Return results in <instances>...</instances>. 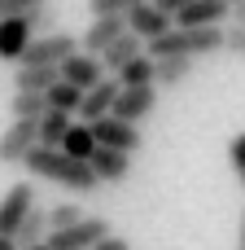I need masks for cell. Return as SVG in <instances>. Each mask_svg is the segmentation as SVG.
<instances>
[{"mask_svg":"<svg viewBox=\"0 0 245 250\" xmlns=\"http://www.w3.org/2000/svg\"><path fill=\"white\" fill-rule=\"evenodd\" d=\"M22 167H26L31 176L53 180V185L75 189V193H96V189H101V180L92 176L88 163H79V158H70V154H61V149H48V145H35V149L22 158Z\"/></svg>","mask_w":245,"mask_h":250,"instance_id":"1","label":"cell"},{"mask_svg":"<svg viewBox=\"0 0 245 250\" xmlns=\"http://www.w3.org/2000/svg\"><path fill=\"white\" fill-rule=\"evenodd\" d=\"M79 48V40L75 35H66V31H44V35H31V44L22 48V66H61L70 53Z\"/></svg>","mask_w":245,"mask_h":250,"instance_id":"2","label":"cell"},{"mask_svg":"<svg viewBox=\"0 0 245 250\" xmlns=\"http://www.w3.org/2000/svg\"><path fill=\"white\" fill-rule=\"evenodd\" d=\"M105 233H110V224H105L101 215H83V220H75V224H66V229H53V233L44 237V246L48 250H92Z\"/></svg>","mask_w":245,"mask_h":250,"instance_id":"3","label":"cell"},{"mask_svg":"<svg viewBox=\"0 0 245 250\" xmlns=\"http://www.w3.org/2000/svg\"><path fill=\"white\" fill-rule=\"evenodd\" d=\"M88 127H92L96 145H105V149H123V154H136L140 149V123H127V119L105 114V119H92Z\"/></svg>","mask_w":245,"mask_h":250,"instance_id":"4","label":"cell"},{"mask_svg":"<svg viewBox=\"0 0 245 250\" xmlns=\"http://www.w3.org/2000/svg\"><path fill=\"white\" fill-rule=\"evenodd\" d=\"M158 110V83H132V88H118V101H114V119H127V123H140Z\"/></svg>","mask_w":245,"mask_h":250,"instance_id":"5","label":"cell"},{"mask_svg":"<svg viewBox=\"0 0 245 250\" xmlns=\"http://www.w3.org/2000/svg\"><path fill=\"white\" fill-rule=\"evenodd\" d=\"M123 18H127V31H132V35H140L145 44H149V40H158L162 31H171V26H175V22H171V13H162V9H158V4H149V0L132 4Z\"/></svg>","mask_w":245,"mask_h":250,"instance_id":"6","label":"cell"},{"mask_svg":"<svg viewBox=\"0 0 245 250\" xmlns=\"http://www.w3.org/2000/svg\"><path fill=\"white\" fill-rule=\"evenodd\" d=\"M57 79H66V83H75L79 92H88L96 79H105V66H101L96 53H79V48H75V53L57 66Z\"/></svg>","mask_w":245,"mask_h":250,"instance_id":"7","label":"cell"},{"mask_svg":"<svg viewBox=\"0 0 245 250\" xmlns=\"http://www.w3.org/2000/svg\"><path fill=\"white\" fill-rule=\"evenodd\" d=\"M35 207V185L18 180L4 198H0V237H13V229L26 220V211Z\"/></svg>","mask_w":245,"mask_h":250,"instance_id":"8","label":"cell"},{"mask_svg":"<svg viewBox=\"0 0 245 250\" xmlns=\"http://www.w3.org/2000/svg\"><path fill=\"white\" fill-rule=\"evenodd\" d=\"M118 88H123V83H118L114 75L96 79V83L83 92V101H79V110H75V114H79L83 123H92V119H105V114L114 110V101H118Z\"/></svg>","mask_w":245,"mask_h":250,"instance_id":"9","label":"cell"},{"mask_svg":"<svg viewBox=\"0 0 245 250\" xmlns=\"http://www.w3.org/2000/svg\"><path fill=\"white\" fill-rule=\"evenodd\" d=\"M88 167H92V176H96L101 185H123V180L132 176V154L96 145V149H92V158H88Z\"/></svg>","mask_w":245,"mask_h":250,"instance_id":"10","label":"cell"},{"mask_svg":"<svg viewBox=\"0 0 245 250\" xmlns=\"http://www.w3.org/2000/svg\"><path fill=\"white\" fill-rule=\"evenodd\" d=\"M228 13H232L228 0H188L171 22H175V26H224Z\"/></svg>","mask_w":245,"mask_h":250,"instance_id":"11","label":"cell"},{"mask_svg":"<svg viewBox=\"0 0 245 250\" xmlns=\"http://www.w3.org/2000/svg\"><path fill=\"white\" fill-rule=\"evenodd\" d=\"M35 149V119H13L0 136V163H22Z\"/></svg>","mask_w":245,"mask_h":250,"instance_id":"12","label":"cell"},{"mask_svg":"<svg viewBox=\"0 0 245 250\" xmlns=\"http://www.w3.org/2000/svg\"><path fill=\"white\" fill-rule=\"evenodd\" d=\"M123 31H127V18H123V13H96L92 26L83 31V53H101V48L114 44Z\"/></svg>","mask_w":245,"mask_h":250,"instance_id":"13","label":"cell"},{"mask_svg":"<svg viewBox=\"0 0 245 250\" xmlns=\"http://www.w3.org/2000/svg\"><path fill=\"white\" fill-rule=\"evenodd\" d=\"M31 35L35 31L26 26V18H0V62H18Z\"/></svg>","mask_w":245,"mask_h":250,"instance_id":"14","label":"cell"},{"mask_svg":"<svg viewBox=\"0 0 245 250\" xmlns=\"http://www.w3.org/2000/svg\"><path fill=\"white\" fill-rule=\"evenodd\" d=\"M136 53H145V40H140V35H132V31H123V35H118L114 44H105V48H101L96 57H101L105 75H114V70H118V66H127V62H132Z\"/></svg>","mask_w":245,"mask_h":250,"instance_id":"15","label":"cell"},{"mask_svg":"<svg viewBox=\"0 0 245 250\" xmlns=\"http://www.w3.org/2000/svg\"><path fill=\"white\" fill-rule=\"evenodd\" d=\"M70 123H75V114H61V110H44V114L35 119V145H48V149H57Z\"/></svg>","mask_w":245,"mask_h":250,"instance_id":"16","label":"cell"},{"mask_svg":"<svg viewBox=\"0 0 245 250\" xmlns=\"http://www.w3.org/2000/svg\"><path fill=\"white\" fill-rule=\"evenodd\" d=\"M193 75V57H153V83L158 88H180Z\"/></svg>","mask_w":245,"mask_h":250,"instance_id":"17","label":"cell"},{"mask_svg":"<svg viewBox=\"0 0 245 250\" xmlns=\"http://www.w3.org/2000/svg\"><path fill=\"white\" fill-rule=\"evenodd\" d=\"M44 237H48V211L44 207H31L26 220L13 229V242H18V250H26V246H39Z\"/></svg>","mask_w":245,"mask_h":250,"instance_id":"18","label":"cell"},{"mask_svg":"<svg viewBox=\"0 0 245 250\" xmlns=\"http://www.w3.org/2000/svg\"><path fill=\"white\" fill-rule=\"evenodd\" d=\"M53 83H57V66H22L18 62V75H13L18 92H48Z\"/></svg>","mask_w":245,"mask_h":250,"instance_id":"19","label":"cell"},{"mask_svg":"<svg viewBox=\"0 0 245 250\" xmlns=\"http://www.w3.org/2000/svg\"><path fill=\"white\" fill-rule=\"evenodd\" d=\"M57 149H61V154H70V158H79V163H88V158H92V149H96V136H92V127H88V123H70Z\"/></svg>","mask_w":245,"mask_h":250,"instance_id":"20","label":"cell"},{"mask_svg":"<svg viewBox=\"0 0 245 250\" xmlns=\"http://www.w3.org/2000/svg\"><path fill=\"white\" fill-rule=\"evenodd\" d=\"M114 79H118L123 88H132V83H153V57H149V53H136L127 66L114 70Z\"/></svg>","mask_w":245,"mask_h":250,"instance_id":"21","label":"cell"},{"mask_svg":"<svg viewBox=\"0 0 245 250\" xmlns=\"http://www.w3.org/2000/svg\"><path fill=\"white\" fill-rule=\"evenodd\" d=\"M79 101H83V92H79L75 83H66V79H57V83L44 92V105H48V110H61V114H75Z\"/></svg>","mask_w":245,"mask_h":250,"instance_id":"22","label":"cell"},{"mask_svg":"<svg viewBox=\"0 0 245 250\" xmlns=\"http://www.w3.org/2000/svg\"><path fill=\"white\" fill-rule=\"evenodd\" d=\"M22 18H26V26H31V31H39V35H44V31H53V26H57V4H53V0H35V4H26V13H22Z\"/></svg>","mask_w":245,"mask_h":250,"instance_id":"23","label":"cell"},{"mask_svg":"<svg viewBox=\"0 0 245 250\" xmlns=\"http://www.w3.org/2000/svg\"><path fill=\"white\" fill-rule=\"evenodd\" d=\"M9 110H13V119H39L48 105H44V92H13Z\"/></svg>","mask_w":245,"mask_h":250,"instance_id":"24","label":"cell"},{"mask_svg":"<svg viewBox=\"0 0 245 250\" xmlns=\"http://www.w3.org/2000/svg\"><path fill=\"white\" fill-rule=\"evenodd\" d=\"M75 220H83V207H79V202H57V207H48V233H53V229H66V224H75Z\"/></svg>","mask_w":245,"mask_h":250,"instance_id":"25","label":"cell"},{"mask_svg":"<svg viewBox=\"0 0 245 250\" xmlns=\"http://www.w3.org/2000/svg\"><path fill=\"white\" fill-rule=\"evenodd\" d=\"M224 48L228 53H237V57H245V26H224Z\"/></svg>","mask_w":245,"mask_h":250,"instance_id":"26","label":"cell"},{"mask_svg":"<svg viewBox=\"0 0 245 250\" xmlns=\"http://www.w3.org/2000/svg\"><path fill=\"white\" fill-rule=\"evenodd\" d=\"M228 158H232V171L241 176V185H245V132H241V136H232V145H228Z\"/></svg>","mask_w":245,"mask_h":250,"instance_id":"27","label":"cell"},{"mask_svg":"<svg viewBox=\"0 0 245 250\" xmlns=\"http://www.w3.org/2000/svg\"><path fill=\"white\" fill-rule=\"evenodd\" d=\"M88 4H92V18H96V13H127L140 0H88Z\"/></svg>","mask_w":245,"mask_h":250,"instance_id":"28","label":"cell"},{"mask_svg":"<svg viewBox=\"0 0 245 250\" xmlns=\"http://www.w3.org/2000/svg\"><path fill=\"white\" fill-rule=\"evenodd\" d=\"M92 250H132V242H127V237H114V233H105V237H101Z\"/></svg>","mask_w":245,"mask_h":250,"instance_id":"29","label":"cell"},{"mask_svg":"<svg viewBox=\"0 0 245 250\" xmlns=\"http://www.w3.org/2000/svg\"><path fill=\"white\" fill-rule=\"evenodd\" d=\"M149 4H158L162 13H171V18H175V13H180V9H184L188 0H149Z\"/></svg>","mask_w":245,"mask_h":250,"instance_id":"30","label":"cell"},{"mask_svg":"<svg viewBox=\"0 0 245 250\" xmlns=\"http://www.w3.org/2000/svg\"><path fill=\"white\" fill-rule=\"evenodd\" d=\"M232 22H237V26H245V0H237V4H232Z\"/></svg>","mask_w":245,"mask_h":250,"instance_id":"31","label":"cell"},{"mask_svg":"<svg viewBox=\"0 0 245 250\" xmlns=\"http://www.w3.org/2000/svg\"><path fill=\"white\" fill-rule=\"evenodd\" d=\"M237 250H245V211H241V229H237Z\"/></svg>","mask_w":245,"mask_h":250,"instance_id":"32","label":"cell"},{"mask_svg":"<svg viewBox=\"0 0 245 250\" xmlns=\"http://www.w3.org/2000/svg\"><path fill=\"white\" fill-rule=\"evenodd\" d=\"M0 250H18V242L13 237H0Z\"/></svg>","mask_w":245,"mask_h":250,"instance_id":"33","label":"cell"},{"mask_svg":"<svg viewBox=\"0 0 245 250\" xmlns=\"http://www.w3.org/2000/svg\"><path fill=\"white\" fill-rule=\"evenodd\" d=\"M26 250H48V246H44V242H39V246H26Z\"/></svg>","mask_w":245,"mask_h":250,"instance_id":"34","label":"cell"},{"mask_svg":"<svg viewBox=\"0 0 245 250\" xmlns=\"http://www.w3.org/2000/svg\"><path fill=\"white\" fill-rule=\"evenodd\" d=\"M18 4H35V0H18Z\"/></svg>","mask_w":245,"mask_h":250,"instance_id":"35","label":"cell"},{"mask_svg":"<svg viewBox=\"0 0 245 250\" xmlns=\"http://www.w3.org/2000/svg\"><path fill=\"white\" fill-rule=\"evenodd\" d=\"M228 4H237V0H228Z\"/></svg>","mask_w":245,"mask_h":250,"instance_id":"36","label":"cell"}]
</instances>
